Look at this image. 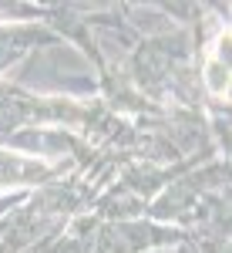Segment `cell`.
<instances>
[{"mask_svg":"<svg viewBox=\"0 0 232 253\" xmlns=\"http://www.w3.org/2000/svg\"><path fill=\"white\" fill-rule=\"evenodd\" d=\"M205 78H209V88H212V95H226V91H229V68H226V64H219V61H209V68H205Z\"/></svg>","mask_w":232,"mask_h":253,"instance_id":"cell-1","label":"cell"}]
</instances>
